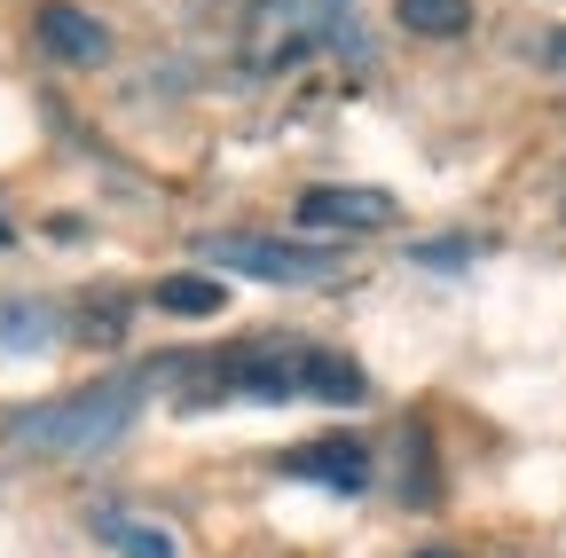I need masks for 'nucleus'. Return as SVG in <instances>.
<instances>
[{"label":"nucleus","mask_w":566,"mask_h":558,"mask_svg":"<svg viewBox=\"0 0 566 558\" xmlns=\"http://www.w3.org/2000/svg\"><path fill=\"white\" fill-rule=\"evenodd\" d=\"M95 535H103L118 558H174V543H166L158 527H142V519H118V512H103V519H95Z\"/></svg>","instance_id":"11"},{"label":"nucleus","mask_w":566,"mask_h":558,"mask_svg":"<svg viewBox=\"0 0 566 558\" xmlns=\"http://www.w3.org/2000/svg\"><path fill=\"white\" fill-rule=\"evenodd\" d=\"M363 401V370L346 355H323V346L300 338H268L244 346V355L221 362V401Z\"/></svg>","instance_id":"2"},{"label":"nucleus","mask_w":566,"mask_h":558,"mask_svg":"<svg viewBox=\"0 0 566 558\" xmlns=\"http://www.w3.org/2000/svg\"><path fill=\"white\" fill-rule=\"evenodd\" d=\"M9 236H17V229H9V213H0V244H9Z\"/></svg>","instance_id":"13"},{"label":"nucleus","mask_w":566,"mask_h":558,"mask_svg":"<svg viewBox=\"0 0 566 558\" xmlns=\"http://www.w3.org/2000/svg\"><path fill=\"white\" fill-rule=\"evenodd\" d=\"M55 338H63V315H55L48 299L0 292V362H32V355H48Z\"/></svg>","instance_id":"8"},{"label":"nucleus","mask_w":566,"mask_h":558,"mask_svg":"<svg viewBox=\"0 0 566 558\" xmlns=\"http://www.w3.org/2000/svg\"><path fill=\"white\" fill-rule=\"evenodd\" d=\"M394 24L417 40H464L472 32V0H394Z\"/></svg>","instance_id":"9"},{"label":"nucleus","mask_w":566,"mask_h":558,"mask_svg":"<svg viewBox=\"0 0 566 558\" xmlns=\"http://www.w3.org/2000/svg\"><path fill=\"white\" fill-rule=\"evenodd\" d=\"M32 32H40V48H48L55 63H71V72H95V63H111V24L87 17V9H71V0H48V9L32 17Z\"/></svg>","instance_id":"6"},{"label":"nucleus","mask_w":566,"mask_h":558,"mask_svg":"<svg viewBox=\"0 0 566 558\" xmlns=\"http://www.w3.org/2000/svg\"><path fill=\"white\" fill-rule=\"evenodd\" d=\"M197 260L260 275V284H323V275H338V244H300V236H197Z\"/></svg>","instance_id":"4"},{"label":"nucleus","mask_w":566,"mask_h":558,"mask_svg":"<svg viewBox=\"0 0 566 558\" xmlns=\"http://www.w3.org/2000/svg\"><path fill=\"white\" fill-rule=\"evenodd\" d=\"M158 307H166V315H221L229 292L212 284V275H166V284H158Z\"/></svg>","instance_id":"10"},{"label":"nucleus","mask_w":566,"mask_h":558,"mask_svg":"<svg viewBox=\"0 0 566 558\" xmlns=\"http://www.w3.org/2000/svg\"><path fill=\"white\" fill-rule=\"evenodd\" d=\"M401 197L394 189H363V181H323L300 197V221L307 229H331V236H363V229H394Z\"/></svg>","instance_id":"5"},{"label":"nucleus","mask_w":566,"mask_h":558,"mask_svg":"<svg viewBox=\"0 0 566 558\" xmlns=\"http://www.w3.org/2000/svg\"><path fill=\"white\" fill-rule=\"evenodd\" d=\"M417 260H424V267H464V260H472V244L441 236V244H417Z\"/></svg>","instance_id":"12"},{"label":"nucleus","mask_w":566,"mask_h":558,"mask_svg":"<svg viewBox=\"0 0 566 558\" xmlns=\"http://www.w3.org/2000/svg\"><path fill=\"white\" fill-rule=\"evenodd\" d=\"M283 472H300V480H331V487H346V496H363V487H370V449L354 441V433H331V441L292 449V456H283Z\"/></svg>","instance_id":"7"},{"label":"nucleus","mask_w":566,"mask_h":558,"mask_svg":"<svg viewBox=\"0 0 566 558\" xmlns=\"http://www.w3.org/2000/svg\"><path fill=\"white\" fill-rule=\"evenodd\" d=\"M142 409V386L134 378H103V386H80L63 401H40L24 417H9V433H0V449L17 456H48V464H71V456H103Z\"/></svg>","instance_id":"1"},{"label":"nucleus","mask_w":566,"mask_h":558,"mask_svg":"<svg viewBox=\"0 0 566 558\" xmlns=\"http://www.w3.org/2000/svg\"><path fill=\"white\" fill-rule=\"evenodd\" d=\"M354 24L346 0H252L244 24V72H292L300 55H315L323 40H338Z\"/></svg>","instance_id":"3"}]
</instances>
